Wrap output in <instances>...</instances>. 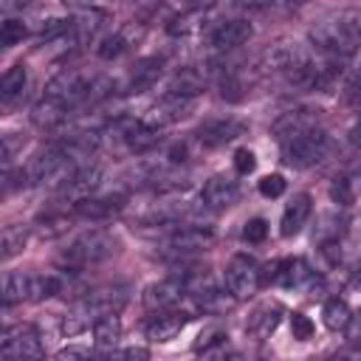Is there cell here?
<instances>
[{"instance_id": "cell-1", "label": "cell", "mask_w": 361, "mask_h": 361, "mask_svg": "<svg viewBox=\"0 0 361 361\" xmlns=\"http://www.w3.org/2000/svg\"><path fill=\"white\" fill-rule=\"evenodd\" d=\"M310 42L336 56V59H350L355 51H361V14L358 11H338L324 17L310 28Z\"/></svg>"}, {"instance_id": "cell-2", "label": "cell", "mask_w": 361, "mask_h": 361, "mask_svg": "<svg viewBox=\"0 0 361 361\" xmlns=\"http://www.w3.org/2000/svg\"><path fill=\"white\" fill-rule=\"evenodd\" d=\"M130 299V288L127 285H104V288H96L90 290L68 316H65V324L62 330L68 336L73 333H82L85 327H90L99 316H107V313H118Z\"/></svg>"}, {"instance_id": "cell-3", "label": "cell", "mask_w": 361, "mask_h": 361, "mask_svg": "<svg viewBox=\"0 0 361 361\" xmlns=\"http://www.w3.org/2000/svg\"><path fill=\"white\" fill-rule=\"evenodd\" d=\"M116 251V240L102 231V228H93V231H85L82 237H76L59 257V262L71 271H79V268H87V265H96L102 259H107L110 254Z\"/></svg>"}, {"instance_id": "cell-4", "label": "cell", "mask_w": 361, "mask_h": 361, "mask_svg": "<svg viewBox=\"0 0 361 361\" xmlns=\"http://www.w3.org/2000/svg\"><path fill=\"white\" fill-rule=\"evenodd\" d=\"M330 135L322 130V127H313L290 141L282 144V158L288 166H296V169H307V166H316L327 158L330 152Z\"/></svg>"}, {"instance_id": "cell-5", "label": "cell", "mask_w": 361, "mask_h": 361, "mask_svg": "<svg viewBox=\"0 0 361 361\" xmlns=\"http://www.w3.org/2000/svg\"><path fill=\"white\" fill-rule=\"evenodd\" d=\"M197 274H172L155 285H149L144 290V307L147 310H169L172 305H178L189 290H192V282H195Z\"/></svg>"}, {"instance_id": "cell-6", "label": "cell", "mask_w": 361, "mask_h": 361, "mask_svg": "<svg viewBox=\"0 0 361 361\" xmlns=\"http://www.w3.org/2000/svg\"><path fill=\"white\" fill-rule=\"evenodd\" d=\"M259 265L254 257L248 254H234L226 265V288L237 296V299H248L257 293L259 288Z\"/></svg>"}, {"instance_id": "cell-7", "label": "cell", "mask_w": 361, "mask_h": 361, "mask_svg": "<svg viewBox=\"0 0 361 361\" xmlns=\"http://www.w3.org/2000/svg\"><path fill=\"white\" fill-rule=\"evenodd\" d=\"M310 62H313L310 54L299 42H276L262 54V68L271 73H285V76H293Z\"/></svg>"}, {"instance_id": "cell-8", "label": "cell", "mask_w": 361, "mask_h": 361, "mask_svg": "<svg viewBox=\"0 0 361 361\" xmlns=\"http://www.w3.org/2000/svg\"><path fill=\"white\" fill-rule=\"evenodd\" d=\"M0 353L6 358H39L42 355L39 333L31 324H8L0 338Z\"/></svg>"}, {"instance_id": "cell-9", "label": "cell", "mask_w": 361, "mask_h": 361, "mask_svg": "<svg viewBox=\"0 0 361 361\" xmlns=\"http://www.w3.org/2000/svg\"><path fill=\"white\" fill-rule=\"evenodd\" d=\"M319 118H322V110L319 107H296V110H288L282 113L274 124H271V133L285 144L313 127H319Z\"/></svg>"}, {"instance_id": "cell-10", "label": "cell", "mask_w": 361, "mask_h": 361, "mask_svg": "<svg viewBox=\"0 0 361 361\" xmlns=\"http://www.w3.org/2000/svg\"><path fill=\"white\" fill-rule=\"evenodd\" d=\"M195 96H175V93H164V99L147 113V124H152V127H166V124H175V121H180V118H186L192 110H195Z\"/></svg>"}, {"instance_id": "cell-11", "label": "cell", "mask_w": 361, "mask_h": 361, "mask_svg": "<svg viewBox=\"0 0 361 361\" xmlns=\"http://www.w3.org/2000/svg\"><path fill=\"white\" fill-rule=\"evenodd\" d=\"M245 130H248L245 121L226 116V118H209V121H203L195 135H197V141H200L203 147H223V144L240 138Z\"/></svg>"}, {"instance_id": "cell-12", "label": "cell", "mask_w": 361, "mask_h": 361, "mask_svg": "<svg viewBox=\"0 0 361 361\" xmlns=\"http://www.w3.org/2000/svg\"><path fill=\"white\" fill-rule=\"evenodd\" d=\"M99 180H102V169L99 166H76L59 183V195H65V197H71L76 203L82 197H90V192L99 186Z\"/></svg>"}, {"instance_id": "cell-13", "label": "cell", "mask_w": 361, "mask_h": 361, "mask_svg": "<svg viewBox=\"0 0 361 361\" xmlns=\"http://www.w3.org/2000/svg\"><path fill=\"white\" fill-rule=\"evenodd\" d=\"M251 34H254L251 23H248V20H243V17H234V20L220 23V25L209 34V45H212V48H217V51H228V48H237V45L248 42V39H251Z\"/></svg>"}, {"instance_id": "cell-14", "label": "cell", "mask_w": 361, "mask_h": 361, "mask_svg": "<svg viewBox=\"0 0 361 361\" xmlns=\"http://www.w3.org/2000/svg\"><path fill=\"white\" fill-rule=\"evenodd\" d=\"M214 243V234L203 226H175V231L169 234L166 245L175 254H186V251H206Z\"/></svg>"}, {"instance_id": "cell-15", "label": "cell", "mask_w": 361, "mask_h": 361, "mask_svg": "<svg viewBox=\"0 0 361 361\" xmlns=\"http://www.w3.org/2000/svg\"><path fill=\"white\" fill-rule=\"evenodd\" d=\"M124 195H102V197H82L73 203V212L76 217L82 220H107L113 217L116 212L124 209Z\"/></svg>"}, {"instance_id": "cell-16", "label": "cell", "mask_w": 361, "mask_h": 361, "mask_svg": "<svg viewBox=\"0 0 361 361\" xmlns=\"http://www.w3.org/2000/svg\"><path fill=\"white\" fill-rule=\"evenodd\" d=\"M237 197H240L237 183H234L231 178H223V175L209 178V180L203 183V189H200V200H203V206H209V209H226V206H234Z\"/></svg>"}, {"instance_id": "cell-17", "label": "cell", "mask_w": 361, "mask_h": 361, "mask_svg": "<svg viewBox=\"0 0 361 361\" xmlns=\"http://www.w3.org/2000/svg\"><path fill=\"white\" fill-rule=\"evenodd\" d=\"M310 212H313V200H310V195L307 192H299V195H293L290 200H288V206H285V212H282V237H293V234H299L302 231V226L307 223V217H310Z\"/></svg>"}, {"instance_id": "cell-18", "label": "cell", "mask_w": 361, "mask_h": 361, "mask_svg": "<svg viewBox=\"0 0 361 361\" xmlns=\"http://www.w3.org/2000/svg\"><path fill=\"white\" fill-rule=\"evenodd\" d=\"M189 322V313L183 310H158V316L147 324V338L149 341H172Z\"/></svg>"}, {"instance_id": "cell-19", "label": "cell", "mask_w": 361, "mask_h": 361, "mask_svg": "<svg viewBox=\"0 0 361 361\" xmlns=\"http://www.w3.org/2000/svg\"><path fill=\"white\" fill-rule=\"evenodd\" d=\"M209 82V73L200 71L197 65H189V68H180L169 82H166V93H175V96H195L206 87Z\"/></svg>"}, {"instance_id": "cell-20", "label": "cell", "mask_w": 361, "mask_h": 361, "mask_svg": "<svg viewBox=\"0 0 361 361\" xmlns=\"http://www.w3.org/2000/svg\"><path fill=\"white\" fill-rule=\"evenodd\" d=\"M279 316H282V305H279V302H265V305H259V307L251 313L245 330H248L254 338H268V336L279 327Z\"/></svg>"}, {"instance_id": "cell-21", "label": "cell", "mask_w": 361, "mask_h": 361, "mask_svg": "<svg viewBox=\"0 0 361 361\" xmlns=\"http://www.w3.org/2000/svg\"><path fill=\"white\" fill-rule=\"evenodd\" d=\"M310 279H313V271H310V265H307L305 259H299V257L282 259V262L276 265V271H274V282H276L279 288H302V285H307Z\"/></svg>"}, {"instance_id": "cell-22", "label": "cell", "mask_w": 361, "mask_h": 361, "mask_svg": "<svg viewBox=\"0 0 361 361\" xmlns=\"http://www.w3.org/2000/svg\"><path fill=\"white\" fill-rule=\"evenodd\" d=\"M121 138H124V144H127L133 152H147V149L158 147L164 135H161L158 127H152V124H147V121H135V124H127V127H124Z\"/></svg>"}, {"instance_id": "cell-23", "label": "cell", "mask_w": 361, "mask_h": 361, "mask_svg": "<svg viewBox=\"0 0 361 361\" xmlns=\"http://www.w3.org/2000/svg\"><path fill=\"white\" fill-rule=\"evenodd\" d=\"M161 59L158 56H147L141 62H135V68L130 71V79H127V90L130 93H144L147 87H152L161 76Z\"/></svg>"}, {"instance_id": "cell-24", "label": "cell", "mask_w": 361, "mask_h": 361, "mask_svg": "<svg viewBox=\"0 0 361 361\" xmlns=\"http://www.w3.org/2000/svg\"><path fill=\"white\" fill-rule=\"evenodd\" d=\"M195 302H197V307L203 310V313H226V310H231V305L237 302V296L226 288V290H220V288H200V290H195Z\"/></svg>"}, {"instance_id": "cell-25", "label": "cell", "mask_w": 361, "mask_h": 361, "mask_svg": "<svg viewBox=\"0 0 361 361\" xmlns=\"http://www.w3.org/2000/svg\"><path fill=\"white\" fill-rule=\"evenodd\" d=\"M23 299H31V276L23 271H11L3 279V305L11 307Z\"/></svg>"}, {"instance_id": "cell-26", "label": "cell", "mask_w": 361, "mask_h": 361, "mask_svg": "<svg viewBox=\"0 0 361 361\" xmlns=\"http://www.w3.org/2000/svg\"><path fill=\"white\" fill-rule=\"evenodd\" d=\"M65 116H68V107H65V104H59L56 99H48V96H45V99L34 107V113H31L34 124H37V127H42V130H51V127L62 124V121H65Z\"/></svg>"}, {"instance_id": "cell-27", "label": "cell", "mask_w": 361, "mask_h": 361, "mask_svg": "<svg viewBox=\"0 0 361 361\" xmlns=\"http://www.w3.org/2000/svg\"><path fill=\"white\" fill-rule=\"evenodd\" d=\"M25 79H28L25 65H11V68L3 73V82H0V99H3L6 104H11V102H14V99L23 93Z\"/></svg>"}, {"instance_id": "cell-28", "label": "cell", "mask_w": 361, "mask_h": 361, "mask_svg": "<svg viewBox=\"0 0 361 361\" xmlns=\"http://www.w3.org/2000/svg\"><path fill=\"white\" fill-rule=\"evenodd\" d=\"M93 338H96L102 347H113V344L121 338V322H118V313L99 316V319L93 322Z\"/></svg>"}, {"instance_id": "cell-29", "label": "cell", "mask_w": 361, "mask_h": 361, "mask_svg": "<svg viewBox=\"0 0 361 361\" xmlns=\"http://www.w3.org/2000/svg\"><path fill=\"white\" fill-rule=\"evenodd\" d=\"M350 316H353V310H350V305L344 302V299H327L324 302V310H322V319H324V324H327V330H344L347 324H350Z\"/></svg>"}, {"instance_id": "cell-30", "label": "cell", "mask_w": 361, "mask_h": 361, "mask_svg": "<svg viewBox=\"0 0 361 361\" xmlns=\"http://www.w3.org/2000/svg\"><path fill=\"white\" fill-rule=\"evenodd\" d=\"M197 20H203V8H192V11L178 14L166 28H169V34H172V37H186V34H192V31H197V28H200V23H197Z\"/></svg>"}, {"instance_id": "cell-31", "label": "cell", "mask_w": 361, "mask_h": 361, "mask_svg": "<svg viewBox=\"0 0 361 361\" xmlns=\"http://www.w3.org/2000/svg\"><path fill=\"white\" fill-rule=\"evenodd\" d=\"M28 231L23 226H6L3 228V259H11L14 254H20L25 248Z\"/></svg>"}, {"instance_id": "cell-32", "label": "cell", "mask_w": 361, "mask_h": 361, "mask_svg": "<svg viewBox=\"0 0 361 361\" xmlns=\"http://www.w3.org/2000/svg\"><path fill=\"white\" fill-rule=\"evenodd\" d=\"M62 293V279L59 276H51V274H42V276H31V299H51Z\"/></svg>"}, {"instance_id": "cell-33", "label": "cell", "mask_w": 361, "mask_h": 361, "mask_svg": "<svg viewBox=\"0 0 361 361\" xmlns=\"http://www.w3.org/2000/svg\"><path fill=\"white\" fill-rule=\"evenodd\" d=\"M124 48H127L124 34H110V37H104V39L96 45V54H99L102 59H116V56H118Z\"/></svg>"}, {"instance_id": "cell-34", "label": "cell", "mask_w": 361, "mask_h": 361, "mask_svg": "<svg viewBox=\"0 0 361 361\" xmlns=\"http://www.w3.org/2000/svg\"><path fill=\"white\" fill-rule=\"evenodd\" d=\"M330 197H333V203H338V206H353V203H355L353 180H350V178H338V180L330 186Z\"/></svg>"}, {"instance_id": "cell-35", "label": "cell", "mask_w": 361, "mask_h": 361, "mask_svg": "<svg viewBox=\"0 0 361 361\" xmlns=\"http://www.w3.org/2000/svg\"><path fill=\"white\" fill-rule=\"evenodd\" d=\"M25 37V25H23V20H6L3 25H0V42L6 45V48H11V45H17L20 39Z\"/></svg>"}, {"instance_id": "cell-36", "label": "cell", "mask_w": 361, "mask_h": 361, "mask_svg": "<svg viewBox=\"0 0 361 361\" xmlns=\"http://www.w3.org/2000/svg\"><path fill=\"white\" fill-rule=\"evenodd\" d=\"M268 237V223L262 220V217H254V220H248L245 226H243V240H248V243H262Z\"/></svg>"}, {"instance_id": "cell-37", "label": "cell", "mask_w": 361, "mask_h": 361, "mask_svg": "<svg viewBox=\"0 0 361 361\" xmlns=\"http://www.w3.org/2000/svg\"><path fill=\"white\" fill-rule=\"evenodd\" d=\"M285 192V178L282 175H265L259 178V195L262 197H279Z\"/></svg>"}, {"instance_id": "cell-38", "label": "cell", "mask_w": 361, "mask_h": 361, "mask_svg": "<svg viewBox=\"0 0 361 361\" xmlns=\"http://www.w3.org/2000/svg\"><path fill=\"white\" fill-rule=\"evenodd\" d=\"M71 20H62V17H54V20H48L42 28H39V39H56L59 34H65V31H71Z\"/></svg>"}, {"instance_id": "cell-39", "label": "cell", "mask_w": 361, "mask_h": 361, "mask_svg": "<svg viewBox=\"0 0 361 361\" xmlns=\"http://www.w3.org/2000/svg\"><path fill=\"white\" fill-rule=\"evenodd\" d=\"M290 330H293V338L307 341V338L313 336V322H310L305 313H293V316H290Z\"/></svg>"}, {"instance_id": "cell-40", "label": "cell", "mask_w": 361, "mask_h": 361, "mask_svg": "<svg viewBox=\"0 0 361 361\" xmlns=\"http://www.w3.org/2000/svg\"><path fill=\"white\" fill-rule=\"evenodd\" d=\"M254 166H257V158H254L251 149H237V152H234V169H237L240 175L254 172Z\"/></svg>"}, {"instance_id": "cell-41", "label": "cell", "mask_w": 361, "mask_h": 361, "mask_svg": "<svg viewBox=\"0 0 361 361\" xmlns=\"http://www.w3.org/2000/svg\"><path fill=\"white\" fill-rule=\"evenodd\" d=\"M344 93H347V102H350V104H358V102H361V71L353 73V79L347 82Z\"/></svg>"}, {"instance_id": "cell-42", "label": "cell", "mask_w": 361, "mask_h": 361, "mask_svg": "<svg viewBox=\"0 0 361 361\" xmlns=\"http://www.w3.org/2000/svg\"><path fill=\"white\" fill-rule=\"evenodd\" d=\"M344 330H347L350 341H361V313L358 316H350V324Z\"/></svg>"}, {"instance_id": "cell-43", "label": "cell", "mask_w": 361, "mask_h": 361, "mask_svg": "<svg viewBox=\"0 0 361 361\" xmlns=\"http://www.w3.org/2000/svg\"><path fill=\"white\" fill-rule=\"evenodd\" d=\"M302 6H305V0H274V8H279V11H296Z\"/></svg>"}, {"instance_id": "cell-44", "label": "cell", "mask_w": 361, "mask_h": 361, "mask_svg": "<svg viewBox=\"0 0 361 361\" xmlns=\"http://www.w3.org/2000/svg\"><path fill=\"white\" fill-rule=\"evenodd\" d=\"M76 355L87 358L90 350H85V347H65V350H59V358H76Z\"/></svg>"}, {"instance_id": "cell-45", "label": "cell", "mask_w": 361, "mask_h": 361, "mask_svg": "<svg viewBox=\"0 0 361 361\" xmlns=\"http://www.w3.org/2000/svg\"><path fill=\"white\" fill-rule=\"evenodd\" d=\"M240 6H245V8H268V6H274V0H240Z\"/></svg>"}, {"instance_id": "cell-46", "label": "cell", "mask_w": 361, "mask_h": 361, "mask_svg": "<svg viewBox=\"0 0 361 361\" xmlns=\"http://www.w3.org/2000/svg\"><path fill=\"white\" fill-rule=\"evenodd\" d=\"M350 141H353L355 147H361V118H358V121L350 127Z\"/></svg>"}, {"instance_id": "cell-47", "label": "cell", "mask_w": 361, "mask_h": 361, "mask_svg": "<svg viewBox=\"0 0 361 361\" xmlns=\"http://www.w3.org/2000/svg\"><path fill=\"white\" fill-rule=\"evenodd\" d=\"M65 6H71V8H90L93 6V0H62Z\"/></svg>"}, {"instance_id": "cell-48", "label": "cell", "mask_w": 361, "mask_h": 361, "mask_svg": "<svg viewBox=\"0 0 361 361\" xmlns=\"http://www.w3.org/2000/svg\"><path fill=\"white\" fill-rule=\"evenodd\" d=\"M121 355H127V358H147V350H138V347H133V350H124Z\"/></svg>"}, {"instance_id": "cell-49", "label": "cell", "mask_w": 361, "mask_h": 361, "mask_svg": "<svg viewBox=\"0 0 361 361\" xmlns=\"http://www.w3.org/2000/svg\"><path fill=\"white\" fill-rule=\"evenodd\" d=\"M11 3H17V6H25V3H28V0H11Z\"/></svg>"}]
</instances>
